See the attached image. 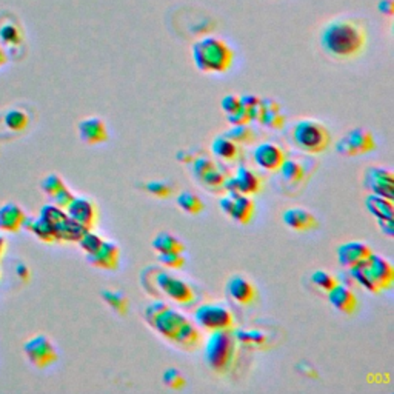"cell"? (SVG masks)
<instances>
[{"label": "cell", "instance_id": "e0dca14e", "mask_svg": "<svg viewBox=\"0 0 394 394\" xmlns=\"http://www.w3.org/2000/svg\"><path fill=\"white\" fill-rule=\"evenodd\" d=\"M282 220L286 227L295 231H310L318 227V219L302 206H293V208L285 210Z\"/></svg>", "mask_w": 394, "mask_h": 394}, {"label": "cell", "instance_id": "603a6c76", "mask_svg": "<svg viewBox=\"0 0 394 394\" xmlns=\"http://www.w3.org/2000/svg\"><path fill=\"white\" fill-rule=\"evenodd\" d=\"M234 177H236V182H238L240 195L253 196L261 190V179L257 177L256 173H253L252 170L243 167V165H240L238 171H236Z\"/></svg>", "mask_w": 394, "mask_h": 394}, {"label": "cell", "instance_id": "7a4b0ae2", "mask_svg": "<svg viewBox=\"0 0 394 394\" xmlns=\"http://www.w3.org/2000/svg\"><path fill=\"white\" fill-rule=\"evenodd\" d=\"M192 60L202 73H227L231 68L233 51L224 40L205 38L192 45Z\"/></svg>", "mask_w": 394, "mask_h": 394}, {"label": "cell", "instance_id": "d4e9b609", "mask_svg": "<svg viewBox=\"0 0 394 394\" xmlns=\"http://www.w3.org/2000/svg\"><path fill=\"white\" fill-rule=\"evenodd\" d=\"M211 151L217 159L231 162L238 157L239 148L238 143L231 140L230 138H227L224 134V136H217V138L211 142Z\"/></svg>", "mask_w": 394, "mask_h": 394}, {"label": "cell", "instance_id": "83f0119b", "mask_svg": "<svg viewBox=\"0 0 394 394\" xmlns=\"http://www.w3.org/2000/svg\"><path fill=\"white\" fill-rule=\"evenodd\" d=\"M173 340L185 348H195L196 345H199V340H200L199 329L196 328L195 324H192V322L186 320L185 324L179 328V331L174 336Z\"/></svg>", "mask_w": 394, "mask_h": 394}, {"label": "cell", "instance_id": "7c38bea8", "mask_svg": "<svg viewBox=\"0 0 394 394\" xmlns=\"http://www.w3.org/2000/svg\"><path fill=\"white\" fill-rule=\"evenodd\" d=\"M371 253H372L371 248L370 245H367V243L351 240L347 243H342V245L338 248V259L343 268L350 270L356 267V265H359L361 262L367 261Z\"/></svg>", "mask_w": 394, "mask_h": 394}, {"label": "cell", "instance_id": "44dd1931", "mask_svg": "<svg viewBox=\"0 0 394 394\" xmlns=\"http://www.w3.org/2000/svg\"><path fill=\"white\" fill-rule=\"evenodd\" d=\"M365 205L367 210L375 216L377 220H393L394 219V205L393 200L377 196V195H368L365 199Z\"/></svg>", "mask_w": 394, "mask_h": 394}, {"label": "cell", "instance_id": "9a60e30c", "mask_svg": "<svg viewBox=\"0 0 394 394\" xmlns=\"http://www.w3.org/2000/svg\"><path fill=\"white\" fill-rule=\"evenodd\" d=\"M79 134H81L82 142L87 145H97V143L108 140V130H106L104 119L100 117L83 119L79 124Z\"/></svg>", "mask_w": 394, "mask_h": 394}, {"label": "cell", "instance_id": "5bb4252c", "mask_svg": "<svg viewBox=\"0 0 394 394\" xmlns=\"http://www.w3.org/2000/svg\"><path fill=\"white\" fill-rule=\"evenodd\" d=\"M119 257L120 248L117 243L113 240H104L102 247L96 253L88 254V262L96 268L113 271L119 267Z\"/></svg>", "mask_w": 394, "mask_h": 394}, {"label": "cell", "instance_id": "4316f807", "mask_svg": "<svg viewBox=\"0 0 394 394\" xmlns=\"http://www.w3.org/2000/svg\"><path fill=\"white\" fill-rule=\"evenodd\" d=\"M151 247L157 253H167V252H183L185 245L179 240L174 234L162 231L156 234V238L151 242Z\"/></svg>", "mask_w": 394, "mask_h": 394}, {"label": "cell", "instance_id": "b9f144b4", "mask_svg": "<svg viewBox=\"0 0 394 394\" xmlns=\"http://www.w3.org/2000/svg\"><path fill=\"white\" fill-rule=\"evenodd\" d=\"M5 122L13 131H22L24 128H26V125H28V117L25 116L24 113H20L17 110H13L5 116Z\"/></svg>", "mask_w": 394, "mask_h": 394}, {"label": "cell", "instance_id": "db71d44e", "mask_svg": "<svg viewBox=\"0 0 394 394\" xmlns=\"http://www.w3.org/2000/svg\"><path fill=\"white\" fill-rule=\"evenodd\" d=\"M17 273H19L20 276H22L24 279H26L28 276H30V273H28V268L25 267L24 263H19V265H17Z\"/></svg>", "mask_w": 394, "mask_h": 394}, {"label": "cell", "instance_id": "74e56055", "mask_svg": "<svg viewBox=\"0 0 394 394\" xmlns=\"http://www.w3.org/2000/svg\"><path fill=\"white\" fill-rule=\"evenodd\" d=\"M225 136L227 138H230L231 140H234L236 143H249L254 139V133L252 128L248 126V124L234 125Z\"/></svg>", "mask_w": 394, "mask_h": 394}, {"label": "cell", "instance_id": "816d5d0a", "mask_svg": "<svg viewBox=\"0 0 394 394\" xmlns=\"http://www.w3.org/2000/svg\"><path fill=\"white\" fill-rule=\"evenodd\" d=\"M379 227H381V230L386 234V236H393V220H377Z\"/></svg>", "mask_w": 394, "mask_h": 394}, {"label": "cell", "instance_id": "836d02e7", "mask_svg": "<svg viewBox=\"0 0 394 394\" xmlns=\"http://www.w3.org/2000/svg\"><path fill=\"white\" fill-rule=\"evenodd\" d=\"M284 116L281 113V108H265L263 114H262V119H261V124H263L267 128H271V130H281L284 126Z\"/></svg>", "mask_w": 394, "mask_h": 394}, {"label": "cell", "instance_id": "d590c367", "mask_svg": "<svg viewBox=\"0 0 394 394\" xmlns=\"http://www.w3.org/2000/svg\"><path fill=\"white\" fill-rule=\"evenodd\" d=\"M163 384L168 386V388L173 390H182L186 385V379L177 368H167L162 375Z\"/></svg>", "mask_w": 394, "mask_h": 394}, {"label": "cell", "instance_id": "681fc988", "mask_svg": "<svg viewBox=\"0 0 394 394\" xmlns=\"http://www.w3.org/2000/svg\"><path fill=\"white\" fill-rule=\"evenodd\" d=\"M228 122L234 126V125H245L249 124V117H248V113L245 108H240L233 114H228Z\"/></svg>", "mask_w": 394, "mask_h": 394}, {"label": "cell", "instance_id": "60d3db41", "mask_svg": "<svg viewBox=\"0 0 394 394\" xmlns=\"http://www.w3.org/2000/svg\"><path fill=\"white\" fill-rule=\"evenodd\" d=\"M157 259H159V262H161L162 265H165V267L173 268V270L182 268L183 263H185V259H183V256H182L181 252L157 253Z\"/></svg>", "mask_w": 394, "mask_h": 394}, {"label": "cell", "instance_id": "ac0fdd59", "mask_svg": "<svg viewBox=\"0 0 394 394\" xmlns=\"http://www.w3.org/2000/svg\"><path fill=\"white\" fill-rule=\"evenodd\" d=\"M328 293V300L336 310L345 314H353L357 310V297L354 296V293L351 291L348 286L345 285H334L331 290Z\"/></svg>", "mask_w": 394, "mask_h": 394}, {"label": "cell", "instance_id": "2e32d148", "mask_svg": "<svg viewBox=\"0 0 394 394\" xmlns=\"http://www.w3.org/2000/svg\"><path fill=\"white\" fill-rule=\"evenodd\" d=\"M227 293L234 302L240 305H249L256 300V288L247 277L236 274L230 277L227 284Z\"/></svg>", "mask_w": 394, "mask_h": 394}, {"label": "cell", "instance_id": "6da1fadb", "mask_svg": "<svg viewBox=\"0 0 394 394\" xmlns=\"http://www.w3.org/2000/svg\"><path fill=\"white\" fill-rule=\"evenodd\" d=\"M320 44L336 59H351L362 53L365 33L359 25L350 20H334L322 31Z\"/></svg>", "mask_w": 394, "mask_h": 394}, {"label": "cell", "instance_id": "11a10c76", "mask_svg": "<svg viewBox=\"0 0 394 394\" xmlns=\"http://www.w3.org/2000/svg\"><path fill=\"white\" fill-rule=\"evenodd\" d=\"M5 248H6V240H5V238H2V236H0V257L3 256Z\"/></svg>", "mask_w": 394, "mask_h": 394}, {"label": "cell", "instance_id": "f907efd6", "mask_svg": "<svg viewBox=\"0 0 394 394\" xmlns=\"http://www.w3.org/2000/svg\"><path fill=\"white\" fill-rule=\"evenodd\" d=\"M233 204H234V196H230V195H227L219 200L220 210H222V213L227 214V216H230V214H231Z\"/></svg>", "mask_w": 394, "mask_h": 394}, {"label": "cell", "instance_id": "d6a6232c", "mask_svg": "<svg viewBox=\"0 0 394 394\" xmlns=\"http://www.w3.org/2000/svg\"><path fill=\"white\" fill-rule=\"evenodd\" d=\"M67 217H68V214L56 205H45L40 211V219H44L47 224H49L53 228H56Z\"/></svg>", "mask_w": 394, "mask_h": 394}, {"label": "cell", "instance_id": "277c9868", "mask_svg": "<svg viewBox=\"0 0 394 394\" xmlns=\"http://www.w3.org/2000/svg\"><path fill=\"white\" fill-rule=\"evenodd\" d=\"M293 140L296 147L306 153H322L329 145V134L325 126L310 119L296 122L293 128Z\"/></svg>", "mask_w": 394, "mask_h": 394}, {"label": "cell", "instance_id": "f546056e", "mask_svg": "<svg viewBox=\"0 0 394 394\" xmlns=\"http://www.w3.org/2000/svg\"><path fill=\"white\" fill-rule=\"evenodd\" d=\"M281 173L282 179L288 183H296L304 177V168L295 159H284L281 168L277 170Z\"/></svg>", "mask_w": 394, "mask_h": 394}, {"label": "cell", "instance_id": "7bdbcfd3", "mask_svg": "<svg viewBox=\"0 0 394 394\" xmlns=\"http://www.w3.org/2000/svg\"><path fill=\"white\" fill-rule=\"evenodd\" d=\"M65 183H63L62 179L57 176V174H49L44 179V182H42V190H44L48 196H54L57 191H60Z\"/></svg>", "mask_w": 394, "mask_h": 394}, {"label": "cell", "instance_id": "3957f363", "mask_svg": "<svg viewBox=\"0 0 394 394\" xmlns=\"http://www.w3.org/2000/svg\"><path fill=\"white\" fill-rule=\"evenodd\" d=\"M236 338L231 329H217L211 331L210 338L205 342V362L208 367L219 372H227L230 370L234 353H236Z\"/></svg>", "mask_w": 394, "mask_h": 394}, {"label": "cell", "instance_id": "52a82bcc", "mask_svg": "<svg viewBox=\"0 0 394 394\" xmlns=\"http://www.w3.org/2000/svg\"><path fill=\"white\" fill-rule=\"evenodd\" d=\"M25 354L38 368H45L57 361V351L47 336H34L25 343Z\"/></svg>", "mask_w": 394, "mask_h": 394}, {"label": "cell", "instance_id": "ab89813d", "mask_svg": "<svg viewBox=\"0 0 394 394\" xmlns=\"http://www.w3.org/2000/svg\"><path fill=\"white\" fill-rule=\"evenodd\" d=\"M145 190L149 195L159 199H167L173 195V186L163 181H149L145 183Z\"/></svg>", "mask_w": 394, "mask_h": 394}, {"label": "cell", "instance_id": "e575fe53", "mask_svg": "<svg viewBox=\"0 0 394 394\" xmlns=\"http://www.w3.org/2000/svg\"><path fill=\"white\" fill-rule=\"evenodd\" d=\"M310 281L316 286H319L320 290H325V291H329L334 285L339 284L338 279H336L333 274H329L325 270L313 271V274L310 276Z\"/></svg>", "mask_w": 394, "mask_h": 394}, {"label": "cell", "instance_id": "1f68e13d", "mask_svg": "<svg viewBox=\"0 0 394 394\" xmlns=\"http://www.w3.org/2000/svg\"><path fill=\"white\" fill-rule=\"evenodd\" d=\"M28 228L38 236L39 239L45 240V242H54L56 240V234H54V228L47 224L44 219H38V220H33L31 224H28Z\"/></svg>", "mask_w": 394, "mask_h": 394}, {"label": "cell", "instance_id": "f35d334b", "mask_svg": "<svg viewBox=\"0 0 394 394\" xmlns=\"http://www.w3.org/2000/svg\"><path fill=\"white\" fill-rule=\"evenodd\" d=\"M213 168H216V165L210 159V157H205V156H200V157H195L191 162V170H192V174L200 181L206 173H210Z\"/></svg>", "mask_w": 394, "mask_h": 394}, {"label": "cell", "instance_id": "8fae6325", "mask_svg": "<svg viewBox=\"0 0 394 394\" xmlns=\"http://www.w3.org/2000/svg\"><path fill=\"white\" fill-rule=\"evenodd\" d=\"M186 320L188 319H186L182 313H179L177 310H173V308L167 306L163 311L159 313V316L154 319L151 327L161 336H163V338L173 340L174 336L179 331V328H181Z\"/></svg>", "mask_w": 394, "mask_h": 394}, {"label": "cell", "instance_id": "30bf717a", "mask_svg": "<svg viewBox=\"0 0 394 394\" xmlns=\"http://www.w3.org/2000/svg\"><path fill=\"white\" fill-rule=\"evenodd\" d=\"M67 214L69 219L77 222L85 230H91L97 220V206L87 197H76L67 206Z\"/></svg>", "mask_w": 394, "mask_h": 394}, {"label": "cell", "instance_id": "8d00e7d4", "mask_svg": "<svg viewBox=\"0 0 394 394\" xmlns=\"http://www.w3.org/2000/svg\"><path fill=\"white\" fill-rule=\"evenodd\" d=\"M77 242H79V245H81V248L83 249L85 253L92 254V253H96L100 247H102L104 239L99 238L97 234L91 233L90 230H87L82 234V238L79 239Z\"/></svg>", "mask_w": 394, "mask_h": 394}, {"label": "cell", "instance_id": "cb8c5ba5", "mask_svg": "<svg viewBox=\"0 0 394 394\" xmlns=\"http://www.w3.org/2000/svg\"><path fill=\"white\" fill-rule=\"evenodd\" d=\"M350 273H351V276H353L354 281L359 284L361 286H363V288L367 290V291L375 293V295H377V293L382 291V288H381V286H379L375 276H372L371 270L368 268L367 261L361 262L359 265H356V267H353V268H350Z\"/></svg>", "mask_w": 394, "mask_h": 394}, {"label": "cell", "instance_id": "ffe728a7", "mask_svg": "<svg viewBox=\"0 0 394 394\" xmlns=\"http://www.w3.org/2000/svg\"><path fill=\"white\" fill-rule=\"evenodd\" d=\"M26 216L24 210L16 204H5L0 206V230L19 231L25 225Z\"/></svg>", "mask_w": 394, "mask_h": 394}, {"label": "cell", "instance_id": "d6986e66", "mask_svg": "<svg viewBox=\"0 0 394 394\" xmlns=\"http://www.w3.org/2000/svg\"><path fill=\"white\" fill-rule=\"evenodd\" d=\"M367 265L368 268L371 270L372 276L377 281L379 286L382 290L390 288L394 282V268L393 265L385 259L382 256H377L375 253H371V256L367 259Z\"/></svg>", "mask_w": 394, "mask_h": 394}, {"label": "cell", "instance_id": "ba28073f", "mask_svg": "<svg viewBox=\"0 0 394 394\" xmlns=\"http://www.w3.org/2000/svg\"><path fill=\"white\" fill-rule=\"evenodd\" d=\"M156 285L170 299L176 300L179 304H190L195 300V291L188 284L173 274L165 273V271L156 274Z\"/></svg>", "mask_w": 394, "mask_h": 394}, {"label": "cell", "instance_id": "5b68a950", "mask_svg": "<svg viewBox=\"0 0 394 394\" xmlns=\"http://www.w3.org/2000/svg\"><path fill=\"white\" fill-rule=\"evenodd\" d=\"M233 314L231 311L219 304H205L200 305L195 313V322L206 331H217V329H231L233 328Z\"/></svg>", "mask_w": 394, "mask_h": 394}, {"label": "cell", "instance_id": "484cf974", "mask_svg": "<svg viewBox=\"0 0 394 394\" xmlns=\"http://www.w3.org/2000/svg\"><path fill=\"white\" fill-rule=\"evenodd\" d=\"M87 231L83 227H81L73 219L67 217L59 225L54 228L56 240H65V242H77L82 238V234Z\"/></svg>", "mask_w": 394, "mask_h": 394}, {"label": "cell", "instance_id": "9c48e42d", "mask_svg": "<svg viewBox=\"0 0 394 394\" xmlns=\"http://www.w3.org/2000/svg\"><path fill=\"white\" fill-rule=\"evenodd\" d=\"M365 183L371 190L372 195L382 196L393 200L394 199V176L391 170L382 167H372L367 170L365 174Z\"/></svg>", "mask_w": 394, "mask_h": 394}, {"label": "cell", "instance_id": "f6af8a7d", "mask_svg": "<svg viewBox=\"0 0 394 394\" xmlns=\"http://www.w3.org/2000/svg\"><path fill=\"white\" fill-rule=\"evenodd\" d=\"M236 340L247 343V345H259L265 340L262 333L259 331H239L238 334H234Z\"/></svg>", "mask_w": 394, "mask_h": 394}, {"label": "cell", "instance_id": "c3c4849f", "mask_svg": "<svg viewBox=\"0 0 394 394\" xmlns=\"http://www.w3.org/2000/svg\"><path fill=\"white\" fill-rule=\"evenodd\" d=\"M242 108V104H240V97L239 96H234V95H228L224 99H222V110H224L228 114H233L238 110Z\"/></svg>", "mask_w": 394, "mask_h": 394}, {"label": "cell", "instance_id": "ee69618b", "mask_svg": "<svg viewBox=\"0 0 394 394\" xmlns=\"http://www.w3.org/2000/svg\"><path fill=\"white\" fill-rule=\"evenodd\" d=\"M224 181H225L224 174H222L220 171H217L216 168H213L210 173H206L202 179H200V182H204L205 186H208V188H214V190L222 188Z\"/></svg>", "mask_w": 394, "mask_h": 394}, {"label": "cell", "instance_id": "4fadbf2b", "mask_svg": "<svg viewBox=\"0 0 394 394\" xmlns=\"http://www.w3.org/2000/svg\"><path fill=\"white\" fill-rule=\"evenodd\" d=\"M253 159L265 171H277L285 159V154L276 143L265 142L256 147Z\"/></svg>", "mask_w": 394, "mask_h": 394}, {"label": "cell", "instance_id": "4dcf8cb0", "mask_svg": "<svg viewBox=\"0 0 394 394\" xmlns=\"http://www.w3.org/2000/svg\"><path fill=\"white\" fill-rule=\"evenodd\" d=\"M102 299L116 313L126 314V311H128V297L125 296V293L116 291V290H104L102 291Z\"/></svg>", "mask_w": 394, "mask_h": 394}, {"label": "cell", "instance_id": "7402d4cb", "mask_svg": "<svg viewBox=\"0 0 394 394\" xmlns=\"http://www.w3.org/2000/svg\"><path fill=\"white\" fill-rule=\"evenodd\" d=\"M253 216H254V202H253V200L245 195L236 196L230 217L234 222H238V224L247 225V224H249V222H252Z\"/></svg>", "mask_w": 394, "mask_h": 394}, {"label": "cell", "instance_id": "bcb514c9", "mask_svg": "<svg viewBox=\"0 0 394 394\" xmlns=\"http://www.w3.org/2000/svg\"><path fill=\"white\" fill-rule=\"evenodd\" d=\"M167 306H168V305L161 302V300H156V302L148 304V305L145 306V311H143V316H145V320L148 322L149 325H153L154 319H156L157 316H159V313L163 311Z\"/></svg>", "mask_w": 394, "mask_h": 394}, {"label": "cell", "instance_id": "f5cc1de1", "mask_svg": "<svg viewBox=\"0 0 394 394\" xmlns=\"http://www.w3.org/2000/svg\"><path fill=\"white\" fill-rule=\"evenodd\" d=\"M192 159H195V156H192L190 151H179L177 153V161L179 162H182V163H185V162H192Z\"/></svg>", "mask_w": 394, "mask_h": 394}, {"label": "cell", "instance_id": "8992f818", "mask_svg": "<svg viewBox=\"0 0 394 394\" xmlns=\"http://www.w3.org/2000/svg\"><path fill=\"white\" fill-rule=\"evenodd\" d=\"M375 148V138H372L371 131L365 130V128H354V130H351L345 138H342L338 142V145H336L338 153L345 157L370 153Z\"/></svg>", "mask_w": 394, "mask_h": 394}, {"label": "cell", "instance_id": "f1b7e54d", "mask_svg": "<svg viewBox=\"0 0 394 394\" xmlns=\"http://www.w3.org/2000/svg\"><path fill=\"white\" fill-rule=\"evenodd\" d=\"M176 204L179 208L188 214H199L204 210L202 199L191 191H182L181 195L176 197Z\"/></svg>", "mask_w": 394, "mask_h": 394}, {"label": "cell", "instance_id": "7dc6e473", "mask_svg": "<svg viewBox=\"0 0 394 394\" xmlns=\"http://www.w3.org/2000/svg\"><path fill=\"white\" fill-rule=\"evenodd\" d=\"M53 199H54L56 206H59V208H62V210H67V206L71 204V200L74 199V195L67 188V186H63L60 191L56 192Z\"/></svg>", "mask_w": 394, "mask_h": 394}]
</instances>
